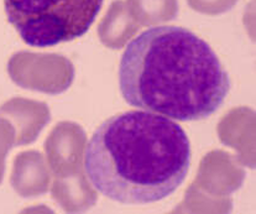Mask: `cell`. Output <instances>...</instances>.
I'll return each instance as SVG.
<instances>
[{
	"mask_svg": "<svg viewBox=\"0 0 256 214\" xmlns=\"http://www.w3.org/2000/svg\"><path fill=\"white\" fill-rule=\"evenodd\" d=\"M119 87L129 106L197 122L223 106L230 80L204 40L181 26L164 25L130 41L120 60Z\"/></svg>",
	"mask_w": 256,
	"mask_h": 214,
	"instance_id": "obj_1",
	"label": "cell"
},
{
	"mask_svg": "<svg viewBox=\"0 0 256 214\" xmlns=\"http://www.w3.org/2000/svg\"><path fill=\"white\" fill-rule=\"evenodd\" d=\"M190 142L172 119L146 110L116 114L87 144L84 171L94 190L122 204L162 200L186 180Z\"/></svg>",
	"mask_w": 256,
	"mask_h": 214,
	"instance_id": "obj_2",
	"label": "cell"
},
{
	"mask_svg": "<svg viewBox=\"0 0 256 214\" xmlns=\"http://www.w3.org/2000/svg\"><path fill=\"white\" fill-rule=\"evenodd\" d=\"M104 0H4L9 22L34 48H50L84 35Z\"/></svg>",
	"mask_w": 256,
	"mask_h": 214,
	"instance_id": "obj_3",
	"label": "cell"
}]
</instances>
